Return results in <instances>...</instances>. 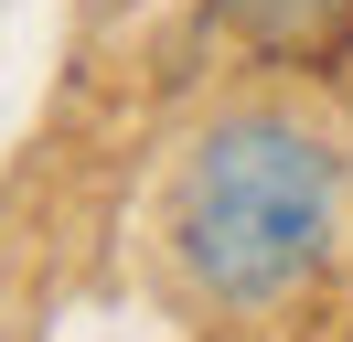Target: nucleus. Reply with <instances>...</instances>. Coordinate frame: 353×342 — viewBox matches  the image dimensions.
Wrapping results in <instances>:
<instances>
[{"instance_id":"f257e3e1","label":"nucleus","mask_w":353,"mask_h":342,"mask_svg":"<svg viewBox=\"0 0 353 342\" xmlns=\"http://www.w3.org/2000/svg\"><path fill=\"white\" fill-rule=\"evenodd\" d=\"M172 235H182L193 289L236 299V310H268V299H289L332 256V235H343V171H332V150L300 118H225L182 161Z\"/></svg>"}]
</instances>
